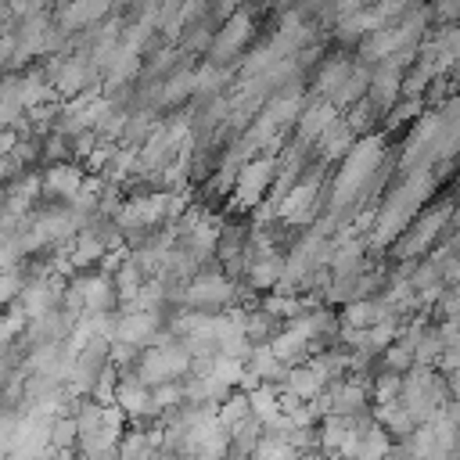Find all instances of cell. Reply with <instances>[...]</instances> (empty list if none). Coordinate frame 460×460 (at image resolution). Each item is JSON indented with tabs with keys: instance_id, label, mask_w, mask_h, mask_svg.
I'll return each mask as SVG.
<instances>
[{
	"instance_id": "obj_1",
	"label": "cell",
	"mask_w": 460,
	"mask_h": 460,
	"mask_svg": "<svg viewBox=\"0 0 460 460\" xmlns=\"http://www.w3.org/2000/svg\"><path fill=\"white\" fill-rule=\"evenodd\" d=\"M385 158V137L381 133H370L363 137L359 144L349 147V155L341 158V169L334 176V187H331V212L338 216L345 205H352L374 180L377 165Z\"/></svg>"
},
{
	"instance_id": "obj_2",
	"label": "cell",
	"mask_w": 460,
	"mask_h": 460,
	"mask_svg": "<svg viewBox=\"0 0 460 460\" xmlns=\"http://www.w3.org/2000/svg\"><path fill=\"white\" fill-rule=\"evenodd\" d=\"M453 219V205L446 201V205H438V208H431V212H420V216H413L410 219V226L395 237V252L402 255V259H417V255H428L431 252V244L438 241V234L446 230V223Z\"/></svg>"
},
{
	"instance_id": "obj_3",
	"label": "cell",
	"mask_w": 460,
	"mask_h": 460,
	"mask_svg": "<svg viewBox=\"0 0 460 460\" xmlns=\"http://www.w3.org/2000/svg\"><path fill=\"white\" fill-rule=\"evenodd\" d=\"M190 370V352L187 345H172V341H155L140 363H137V377L144 385H162V381H176Z\"/></svg>"
},
{
	"instance_id": "obj_4",
	"label": "cell",
	"mask_w": 460,
	"mask_h": 460,
	"mask_svg": "<svg viewBox=\"0 0 460 460\" xmlns=\"http://www.w3.org/2000/svg\"><path fill=\"white\" fill-rule=\"evenodd\" d=\"M273 172H277V158L266 151L262 158H252L237 169L234 176V205L237 208H252L259 205V198L273 187Z\"/></svg>"
},
{
	"instance_id": "obj_5",
	"label": "cell",
	"mask_w": 460,
	"mask_h": 460,
	"mask_svg": "<svg viewBox=\"0 0 460 460\" xmlns=\"http://www.w3.org/2000/svg\"><path fill=\"white\" fill-rule=\"evenodd\" d=\"M65 302H68V309H75V313H104V309H111V302H115V280H111L104 270L93 273V277H79V280L68 284Z\"/></svg>"
},
{
	"instance_id": "obj_6",
	"label": "cell",
	"mask_w": 460,
	"mask_h": 460,
	"mask_svg": "<svg viewBox=\"0 0 460 460\" xmlns=\"http://www.w3.org/2000/svg\"><path fill=\"white\" fill-rule=\"evenodd\" d=\"M180 298L194 309H223L237 298V288L234 280H226L223 273H198L190 277V284L180 291Z\"/></svg>"
},
{
	"instance_id": "obj_7",
	"label": "cell",
	"mask_w": 460,
	"mask_h": 460,
	"mask_svg": "<svg viewBox=\"0 0 460 460\" xmlns=\"http://www.w3.org/2000/svg\"><path fill=\"white\" fill-rule=\"evenodd\" d=\"M169 194L172 190H158V194H144V198H133V201H122L115 219L122 230H147L162 219H169Z\"/></svg>"
},
{
	"instance_id": "obj_8",
	"label": "cell",
	"mask_w": 460,
	"mask_h": 460,
	"mask_svg": "<svg viewBox=\"0 0 460 460\" xmlns=\"http://www.w3.org/2000/svg\"><path fill=\"white\" fill-rule=\"evenodd\" d=\"M316 194H320V172H305L277 201V219H284V223H305V219H313Z\"/></svg>"
},
{
	"instance_id": "obj_9",
	"label": "cell",
	"mask_w": 460,
	"mask_h": 460,
	"mask_svg": "<svg viewBox=\"0 0 460 460\" xmlns=\"http://www.w3.org/2000/svg\"><path fill=\"white\" fill-rule=\"evenodd\" d=\"M158 334V313L155 309H126L115 320V338L111 341H129V345H151Z\"/></svg>"
},
{
	"instance_id": "obj_10",
	"label": "cell",
	"mask_w": 460,
	"mask_h": 460,
	"mask_svg": "<svg viewBox=\"0 0 460 460\" xmlns=\"http://www.w3.org/2000/svg\"><path fill=\"white\" fill-rule=\"evenodd\" d=\"M252 25H255V22H252V14L237 7V11L226 18L223 32L208 43V47H212V50H208V54H212V61H216V65H223L230 54H237V50H241V43H244V40H252Z\"/></svg>"
},
{
	"instance_id": "obj_11",
	"label": "cell",
	"mask_w": 460,
	"mask_h": 460,
	"mask_svg": "<svg viewBox=\"0 0 460 460\" xmlns=\"http://www.w3.org/2000/svg\"><path fill=\"white\" fill-rule=\"evenodd\" d=\"M320 446L327 453H352L356 446V413H323L320 417Z\"/></svg>"
},
{
	"instance_id": "obj_12",
	"label": "cell",
	"mask_w": 460,
	"mask_h": 460,
	"mask_svg": "<svg viewBox=\"0 0 460 460\" xmlns=\"http://www.w3.org/2000/svg\"><path fill=\"white\" fill-rule=\"evenodd\" d=\"M111 402H119L126 410V417H151V413H158L155 402H151V385H144L137 374L133 377H122L115 385V399Z\"/></svg>"
},
{
	"instance_id": "obj_13",
	"label": "cell",
	"mask_w": 460,
	"mask_h": 460,
	"mask_svg": "<svg viewBox=\"0 0 460 460\" xmlns=\"http://www.w3.org/2000/svg\"><path fill=\"white\" fill-rule=\"evenodd\" d=\"M356 144V129L338 115L320 137H316V151H320V158L323 162H341L345 155H349V147Z\"/></svg>"
},
{
	"instance_id": "obj_14",
	"label": "cell",
	"mask_w": 460,
	"mask_h": 460,
	"mask_svg": "<svg viewBox=\"0 0 460 460\" xmlns=\"http://www.w3.org/2000/svg\"><path fill=\"white\" fill-rule=\"evenodd\" d=\"M338 119V108L331 101H313L298 111V147H305L309 140H316L331 122Z\"/></svg>"
},
{
	"instance_id": "obj_15",
	"label": "cell",
	"mask_w": 460,
	"mask_h": 460,
	"mask_svg": "<svg viewBox=\"0 0 460 460\" xmlns=\"http://www.w3.org/2000/svg\"><path fill=\"white\" fill-rule=\"evenodd\" d=\"M79 183H83V172L75 165H68V162H54L40 180L43 194H50V198H75Z\"/></svg>"
},
{
	"instance_id": "obj_16",
	"label": "cell",
	"mask_w": 460,
	"mask_h": 460,
	"mask_svg": "<svg viewBox=\"0 0 460 460\" xmlns=\"http://www.w3.org/2000/svg\"><path fill=\"white\" fill-rule=\"evenodd\" d=\"M244 273H248L252 288H259V291L277 288V280H280V273H284V259L277 255V248H270V252H255V259L244 266Z\"/></svg>"
},
{
	"instance_id": "obj_17",
	"label": "cell",
	"mask_w": 460,
	"mask_h": 460,
	"mask_svg": "<svg viewBox=\"0 0 460 460\" xmlns=\"http://www.w3.org/2000/svg\"><path fill=\"white\" fill-rule=\"evenodd\" d=\"M367 86H370V72H367V65H352V68L345 72V79L327 93V101H331L334 108H349L352 101H359V97L367 93Z\"/></svg>"
},
{
	"instance_id": "obj_18",
	"label": "cell",
	"mask_w": 460,
	"mask_h": 460,
	"mask_svg": "<svg viewBox=\"0 0 460 460\" xmlns=\"http://www.w3.org/2000/svg\"><path fill=\"white\" fill-rule=\"evenodd\" d=\"M327 402L334 413H363L367 410V385L363 381H338L327 392Z\"/></svg>"
},
{
	"instance_id": "obj_19",
	"label": "cell",
	"mask_w": 460,
	"mask_h": 460,
	"mask_svg": "<svg viewBox=\"0 0 460 460\" xmlns=\"http://www.w3.org/2000/svg\"><path fill=\"white\" fill-rule=\"evenodd\" d=\"M244 363H248V370H252L259 381H273V385H277V381H284V377H288V363H284V359H277V356H273V349H270L266 341H262V345H255V349L248 352V359H244Z\"/></svg>"
},
{
	"instance_id": "obj_20",
	"label": "cell",
	"mask_w": 460,
	"mask_h": 460,
	"mask_svg": "<svg viewBox=\"0 0 460 460\" xmlns=\"http://www.w3.org/2000/svg\"><path fill=\"white\" fill-rule=\"evenodd\" d=\"M323 385H327V381H323V374H320V370H313L309 363H305V367H298V363H295V367H288L284 388H288V392H295L298 399H313V395H320V392H323Z\"/></svg>"
},
{
	"instance_id": "obj_21",
	"label": "cell",
	"mask_w": 460,
	"mask_h": 460,
	"mask_svg": "<svg viewBox=\"0 0 460 460\" xmlns=\"http://www.w3.org/2000/svg\"><path fill=\"white\" fill-rule=\"evenodd\" d=\"M381 352H385V367L395 370V374H402V370H410V367L417 363V359H413V338H410L402 327H399V338L388 341Z\"/></svg>"
},
{
	"instance_id": "obj_22",
	"label": "cell",
	"mask_w": 460,
	"mask_h": 460,
	"mask_svg": "<svg viewBox=\"0 0 460 460\" xmlns=\"http://www.w3.org/2000/svg\"><path fill=\"white\" fill-rule=\"evenodd\" d=\"M86 65L83 61H61L58 65V75H54V86H58V93H65V97H75V93H83V86H86Z\"/></svg>"
},
{
	"instance_id": "obj_23",
	"label": "cell",
	"mask_w": 460,
	"mask_h": 460,
	"mask_svg": "<svg viewBox=\"0 0 460 460\" xmlns=\"http://www.w3.org/2000/svg\"><path fill=\"white\" fill-rule=\"evenodd\" d=\"M248 413H252V406H248V392L223 395V399H219V406H216V420L226 428V435H230V428H234L237 420H244Z\"/></svg>"
},
{
	"instance_id": "obj_24",
	"label": "cell",
	"mask_w": 460,
	"mask_h": 460,
	"mask_svg": "<svg viewBox=\"0 0 460 460\" xmlns=\"http://www.w3.org/2000/svg\"><path fill=\"white\" fill-rule=\"evenodd\" d=\"M140 284H144V270H140L133 259H126V262L115 270V298L133 302V295L140 291Z\"/></svg>"
},
{
	"instance_id": "obj_25",
	"label": "cell",
	"mask_w": 460,
	"mask_h": 460,
	"mask_svg": "<svg viewBox=\"0 0 460 460\" xmlns=\"http://www.w3.org/2000/svg\"><path fill=\"white\" fill-rule=\"evenodd\" d=\"M298 111H302V93L298 90H291V93H277L273 101H270V108H266V115L284 129L291 119H298Z\"/></svg>"
},
{
	"instance_id": "obj_26",
	"label": "cell",
	"mask_w": 460,
	"mask_h": 460,
	"mask_svg": "<svg viewBox=\"0 0 460 460\" xmlns=\"http://www.w3.org/2000/svg\"><path fill=\"white\" fill-rule=\"evenodd\" d=\"M162 431H129L122 442H119V456H147L155 453Z\"/></svg>"
},
{
	"instance_id": "obj_27",
	"label": "cell",
	"mask_w": 460,
	"mask_h": 460,
	"mask_svg": "<svg viewBox=\"0 0 460 460\" xmlns=\"http://www.w3.org/2000/svg\"><path fill=\"white\" fill-rule=\"evenodd\" d=\"M187 93H194V72H176V75L158 90V101H162V104H180Z\"/></svg>"
},
{
	"instance_id": "obj_28",
	"label": "cell",
	"mask_w": 460,
	"mask_h": 460,
	"mask_svg": "<svg viewBox=\"0 0 460 460\" xmlns=\"http://www.w3.org/2000/svg\"><path fill=\"white\" fill-rule=\"evenodd\" d=\"M40 190H43V187H40V180H36V176H25V180H18V183L11 187V194H7V208L22 216V212L29 208V201H32Z\"/></svg>"
},
{
	"instance_id": "obj_29",
	"label": "cell",
	"mask_w": 460,
	"mask_h": 460,
	"mask_svg": "<svg viewBox=\"0 0 460 460\" xmlns=\"http://www.w3.org/2000/svg\"><path fill=\"white\" fill-rule=\"evenodd\" d=\"M273 313H244V334H248V341H270L277 331H273Z\"/></svg>"
},
{
	"instance_id": "obj_30",
	"label": "cell",
	"mask_w": 460,
	"mask_h": 460,
	"mask_svg": "<svg viewBox=\"0 0 460 460\" xmlns=\"http://www.w3.org/2000/svg\"><path fill=\"white\" fill-rule=\"evenodd\" d=\"M151 402H155L158 413H162V410H176L180 402H187V399H183V385H176V381L151 385Z\"/></svg>"
},
{
	"instance_id": "obj_31",
	"label": "cell",
	"mask_w": 460,
	"mask_h": 460,
	"mask_svg": "<svg viewBox=\"0 0 460 460\" xmlns=\"http://www.w3.org/2000/svg\"><path fill=\"white\" fill-rule=\"evenodd\" d=\"M349 68H352V65H349L345 58H331V61H327V65L316 72V90L331 93V90H334V86L345 79V72H349Z\"/></svg>"
},
{
	"instance_id": "obj_32",
	"label": "cell",
	"mask_w": 460,
	"mask_h": 460,
	"mask_svg": "<svg viewBox=\"0 0 460 460\" xmlns=\"http://www.w3.org/2000/svg\"><path fill=\"white\" fill-rule=\"evenodd\" d=\"M155 115L151 111H140V115H126V129H122V140L126 144H144V137L155 129Z\"/></svg>"
},
{
	"instance_id": "obj_33",
	"label": "cell",
	"mask_w": 460,
	"mask_h": 460,
	"mask_svg": "<svg viewBox=\"0 0 460 460\" xmlns=\"http://www.w3.org/2000/svg\"><path fill=\"white\" fill-rule=\"evenodd\" d=\"M252 453H255V456H295L298 449H295V446H291L284 435H273V431H270L266 438H255Z\"/></svg>"
},
{
	"instance_id": "obj_34",
	"label": "cell",
	"mask_w": 460,
	"mask_h": 460,
	"mask_svg": "<svg viewBox=\"0 0 460 460\" xmlns=\"http://www.w3.org/2000/svg\"><path fill=\"white\" fill-rule=\"evenodd\" d=\"M402 395V374L388 370L374 381V402H388V399H399Z\"/></svg>"
},
{
	"instance_id": "obj_35",
	"label": "cell",
	"mask_w": 460,
	"mask_h": 460,
	"mask_svg": "<svg viewBox=\"0 0 460 460\" xmlns=\"http://www.w3.org/2000/svg\"><path fill=\"white\" fill-rule=\"evenodd\" d=\"M22 273L14 270V266H7V270H0V305H7V302H14L18 295H22Z\"/></svg>"
},
{
	"instance_id": "obj_36",
	"label": "cell",
	"mask_w": 460,
	"mask_h": 460,
	"mask_svg": "<svg viewBox=\"0 0 460 460\" xmlns=\"http://www.w3.org/2000/svg\"><path fill=\"white\" fill-rule=\"evenodd\" d=\"M438 309H442V316H460V284L449 295H438Z\"/></svg>"
},
{
	"instance_id": "obj_37",
	"label": "cell",
	"mask_w": 460,
	"mask_h": 460,
	"mask_svg": "<svg viewBox=\"0 0 460 460\" xmlns=\"http://www.w3.org/2000/svg\"><path fill=\"white\" fill-rule=\"evenodd\" d=\"M435 18H442V22H460V0H438V4H435Z\"/></svg>"
},
{
	"instance_id": "obj_38",
	"label": "cell",
	"mask_w": 460,
	"mask_h": 460,
	"mask_svg": "<svg viewBox=\"0 0 460 460\" xmlns=\"http://www.w3.org/2000/svg\"><path fill=\"white\" fill-rule=\"evenodd\" d=\"M14 61V36H0V65Z\"/></svg>"
},
{
	"instance_id": "obj_39",
	"label": "cell",
	"mask_w": 460,
	"mask_h": 460,
	"mask_svg": "<svg viewBox=\"0 0 460 460\" xmlns=\"http://www.w3.org/2000/svg\"><path fill=\"white\" fill-rule=\"evenodd\" d=\"M442 277H446V280H449V284H460V252H456V255H453V262H449V266H446V273H442Z\"/></svg>"
},
{
	"instance_id": "obj_40",
	"label": "cell",
	"mask_w": 460,
	"mask_h": 460,
	"mask_svg": "<svg viewBox=\"0 0 460 460\" xmlns=\"http://www.w3.org/2000/svg\"><path fill=\"white\" fill-rule=\"evenodd\" d=\"M0 36H4V22H0Z\"/></svg>"
}]
</instances>
